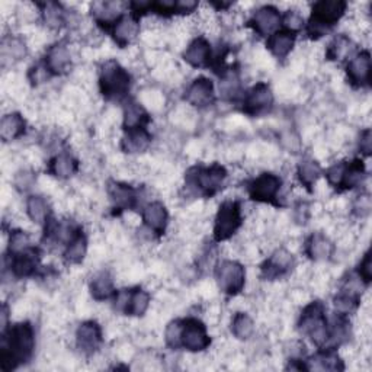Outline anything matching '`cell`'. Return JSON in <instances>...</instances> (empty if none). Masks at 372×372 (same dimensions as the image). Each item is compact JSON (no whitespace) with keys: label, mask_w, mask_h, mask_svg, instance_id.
<instances>
[{"label":"cell","mask_w":372,"mask_h":372,"mask_svg":"<svg viewBox=\"0 0 372 372\" xmlns=\"http://www.w3.org/2000/svg\"><path fill=\"white\" fill-rule=\"evenodd\" d=\"M35 349V332L30 321H22L2 332L0 345V368L12 371L27 364Z\"/></svg>","instance_id":"cell-1"},{"label":"cell","mask_w":372,"mask_h":372,"mask_svg":"<svg viewBox=\"0 0 372 372\" xmlns=\"http://www.w3.org/2000/svg\"><path fill=\"white\" fill-rule=\"evenodd\" d=\"M298 329L312 342L323 349L329 345L331 339V324L326 317V309L323 302L313 301L305 307L298 320Z\"/></svg>","instance_id":"cell-2"},{"label":"cell","mask_w":372,"mask_h":372,"mask_svg":"<svg viewBox=\"0 0 372 372\" xmlns=\"http://www.w3.org/2000/svg\"><path fill=\"white\" fill-rule=\"evenodd\" d=\"M346 8L347 4L342 0H321L314 4L307 24V35L312 39L324 37L343 18Z\"/></svg>","instance_id":"cell-3"},{"label":"cell","mask_w":372,"mask_h":372,"mask_svg":"<svg viewBox=\"0 0 372 372\" xmlns=\"http://www.w3.org/2000/svg\"><path fill=\"white\" fill-rule=\"evenodd\" d=\"M99 89L105 99L121 101L131 89V76L118 61L109 60L101 69Z\"/></svg>","instance_id":"cell-4"},{"label":"cell","mask_w":372,"mask_h":372,"mask_svg":"<svg viewBox=\"0 0 372 372\" xmlns=\"http://www.w3.org/2000/svg\"><path fill=\"white\" fill-rule=\"evenodd\" d=\"M227 179V170L222 165H211L208 167L196 166L186 173V185L195 188L204 196H212L220 191Z\"/></svg>","instance_id":"cell-5"},{"label":"cell","mask_w":372,"mask_h":372,"mask_svg":"<svg viewBox=\"0 0 372 372\" xmlns=\"http://www.w3.org/2000/svg\"><path fill=\"white\" fill-rule=\"evenodd\" d=\"M243 217L242 207L237 201H226L218 208L214 223V240L224 242L231 238L237 230L242 227Z\"/></svg>","instance_id":"cell-6"},{"label":"cell","mask_w":372,"mask_h":372,"mask_svg":"<svg viewBox=\"0 0 372 372\" xmlns=\"http://www.w3.org/2000/svg\"><path fill=\"white\" fill-rule=\"evenodd\" d=\"M215 281L220 291L234 297L245 288L246 269L237 260H223L215 268Z\"/></svg>","instance_id":"cell-7"},{"label":"cell","mask_w":372,"mask_h":372,"mask_svg":"<svg viewBox=\"0 0 372 372\" xmlns=\"http://www.w3.org/2000/svg\"><path fill=\"white\" fill-rule=\"evenodd\" d=\"M282 179L274 173H262L248 185L249 196L256 203L276 204Z\"/></svg>","instance_id":"cell-8"},{"label":"cell","mask_w":372,"mask_h":372,"mask_svg":"<svg viewBox=\"0 0 372 372\" xmlns=\"http://www.w3.org/2000/svg\"><path fill=\"white\" fill-rule=\"evenodd\" d=\"M211 345L205 324L198 319L184 320L181 346L189 352H203Z\"/></svg>","instance_id":"cell-9"},{"label":"cell","mask_w":372,"mask_h":372,"mask_svg":"<svg viewBox=\"0 0 372 372\" xmlns=\"http://www.w3.org/2000/svg\"><path fill=\"white\" fill-rule=\"evenodd\" d=\"M274 106V94L271 86L265 82L256 83L248 92L243 101V113L250 117H257L268 113Z\"/></svg>","instance_id":"cell-10"},{"label":"cell","mask_w":372,"mask_h":372,"mask_svg":"<svg viewBox=\"0 0 372 372\" xmlns=\"http://www.w3.org/2000/svg\"><path fill=\"white\" fill-rule=\"evenodd\" d=\"M103 342L102 329L98 321L87 320L83 321L76 331V345L79 351L84 355H94L99 351V347Z\"/></svg>","instance_id":"cell-11"},{"label":"cell","mask_w":372,"mask_h":372,"mask_svg":"<svg viewBox=\"0 0 372 372\" xmlns=\"http://www.w3.org/2000/svg\"><path fill=\"white\" fill-rule=\"evenodd\" d=\"M281 25V13L275 6L267 5L259 8L250 18L249 27L260 37H271Z\"/></svg>","instance_id":"cell-12"},{"label":"cell","mask_w":372,"mask_h":372,"mask_svg":"<svg viewBox=\"0 0 372 372\" xmlns=\"http://www.w3.org/2000/svg\"><path fill=\"white\" fill-rule=\"evenodd\" d=\"M346 75L354 87H368L371 82V56L361 51L351 57L346 65Z\"/></svg>","instance_id":"cell-13"},{"label":"cell","mask_w":372,"mask_h":372,"mask_svg":"<svg viewBox=\"0 0 372 372\" xmlns=\"http://www.w3.org/2000/svg\"><path fill=\"white\" fill-rule=\"evenodd\" d=\"M294 256L286 249H278L271 255V257L265 264L262 265V276L265 279L274 281L276 278L287 275L294 268Z\"/></svg>","instance_id":"cell-14"},{"label":"cell","mask_w":372,"mask_h":372,"mask_svg":"<svg viewBox=\"0 0 372 372\" xmlns=\"http://www.w3.org/2000/svg\"><path fill=\"white\" fill-rule=\"evenodd\" d=\"M185 99L188 103H191L195 108H207V106L212 105V102L215 99L212 82L204 76L196 77L188 86Z\"/></svg>","instance_id":"cell-15"},{"label":"cell","mask_w":372,"mask_h":372,"mask_svg":"<svg viewBox=\"0 0 372 372\" xmlns=\"http://www.w3.org/2000/svg\"><path fill=\"white\" fill-rule=\"evenodd\" d=\"M39 262H41L39 250L34 246H30L28 249L12 256L11 271L16 278H28L37 272V269L39 268Z\"/></svg>","instance_id":"cell-16"},{"label":"cell","mask_w":372,"mask_h":372,"mask_svg":"<svg viewBox=\"0 0 372 372\" xmlns=\"http://www.w3.org/2000/svg\"><path fill=\"white\" fill-rule=\"evenodd\" d=\"M44 65L51 76H61L68 73L72 65V56L70 51L64 42H56L51 46L46 54V61Z\"/></svg>","instance_id":"cell-17"},{"label":"cell","mask_w":372,"mask_h":372,"mask_svg":"<svg viewBox=\"0 0 372 372\" xmlns=\"http://www.w3.org/2000/svg\"><path fill=\"white\" fill-rule=\"evenodd\" d=\"M108 195L111 198L114 207L120 211L133 210L137 207L139 195L137 189L131 185L111 181L108 184Z\"/></svg>","instance_id":"cell-18"},{"label":"cell","mask_w":372,"mask_h":372,"mask_svg":"<svg viewBox=\"0 0 372 372\" xmlns=\"http://www.w3.org/2000/svg\"><path fill=\"white\" fill-rule=\"evenodd\" d=\"M111 28L114 41L121 49H125L140 34V19L134 15H124Z\"/></svg>","instance_id":"cell-19"},{"label":"cell","mask_w":372,"mask_h":372,"mask_svg":"<svg viewBox=\"0 0 372 372\" xmlns=\"http://www.w3.org/2000/svg\"><path fill=\"white\" fill-rule=\"evenodd\" d=\"M141 217H143L146 227L155 234L163 236L166 233V229L169 224V212L160 201H153L147 204L143 208Z\"/></svg>","instance_id":"cell-20"},{"label":"cell","mask_w":372,"mask_h":372,"mask_svg":"<svg viewBox=\"0 0 372 372\" xmlns=\"http://www.w3.org/2000/svg\"><path fill=\"white\" fill-rule=\"evenodd\" d=\"M125 6L128 5L124 2H95L91 6V12L99 25L109 28L124 16Z\"/></svg>","instance_id":"cell-21"},{"label":"cell","mask_w":372,"mask_h":372,"mask_svg":"<svg viewBox=\"0 0 372 372\" xmlns=\"http://www.w3.org/2000/svg\"><path fill=\"white\" fill-rule=\"evenodd\" d=\"M211 58H212L211 46L203 37L195 38L184 53V60L188 64H191L192 68H205V65L210 64Z\"/></svg>","instance_id":"cell-22"},{"label":"cell","mask_w":372,"mask_h":372,"mask_svg":"<svg viewBox=\"0 0 372 372\" xmlns=\"http://www.w3.org/2000/svg\"><path fill=\"white\" fill-rule=\"evenodd\" d=\"M151 144V134L147 128H136L125 131V136L121 140V150L127 155H140L144 153Z\"/></svg>","instance_id":"cell-23"},{"label":"cell","mask_w":372,"mask_h":372,"mask_svg":"<svg viewBox=\"0 0 372 372\" xmlns=\"http://www.w3.org/2000/svg\"><path fill=\"white\" fill-rule=\"evenodd\" d=\"M333 252H335L333 243L321 233H314L305 240V255L314 262L329 260Z\"/></svg>","instance_id":"cell-24"},{"label":"cell","mask_w":372,"mask_h":372,"mask_svg":"<svg viewBox=\"0 0 372 372\" xmlns=\"http://www.w3.org/2000/svg\"><path fill=\"white\" fill-rule=\"evenodd\" d=\"M89 291L96 301H105L114 297L117 291L114 287L113 275L108 271H101L95 274L89 282Z\"/></svg>","instance_id":"cell-25"},{"label":"cell","mask_w":372,"mask_h":372,"mask_svg":"<svg viewBox=\"0 0 372 372\" xmlns=\"http://www.w3.org/2000/svg\"><path fill=\"white\" fill-rule=\"evenodd\" d=\"M49 170L58 179H69L77 173L79 162L69 153H60L50 160Z\"/></svg>","instance_id":"cell-26"},{"label":"cell","mask_w":372,"mask_h":372,"mask_svg":"<svg viewBox=\"0 0 372 372\" xmlns=\"http://www.w3.org/2000/svg\"><path fill=\"white\" fill-rule=\"evenodd\" d=\"M295 37L297 35L294 32H290L287 30H283V31L278 30L268 38L267 46L276 58L282 60L293 51L294 44H295Z\"/></svg>","instance_id":"cell-27"},{"label":"cell","mask_w":372,"mask_h":372,"mask_svg":"<svg viewBox=\"0 0 372 372\" xmlns=\"http://www.w3.org/2000/svg\"><path fill=\"white\" fill-rule=\"evenodd\" d=\"M307 369L316 371H343L345 365L339 355L335 352V349H324L317 355L307 361Z\"/></svg>","instance_id":"cell-28"},{"label":"cell","mask_w":372,"mask_h":372,"mask_svg":"<svg viewBox=\"0 0 372 372\" xmlns=\"http://www.w3.org/2000/svg\"><path fill=\"white\" fill-rule=\"evenodd\" d=\"M27 122L19 113L8 114L0 121V137L5 143L19 139L25 133Z\"/></svg>","instance_id":"cell-29"},{"label":"cell","mask_w":372,"mask_h":372,"mask_svg":"<svg viewBox=\"0 0 372 372\" xmlns=\"http://www.w3.org/2000/svg\"><path fill=\"white\" fill-rule=\"evenodd\" d=\"M365 174L366 172H365V165L362 160L355 159L351 163H346V169L343 173L342 184L339 186V192L351 191V189L361 186V184L365 179Z\"/></svg>","instance_id":"cell-30"},{"label":"cell","mask_w":372,"mask_h":372,"mask_svg":"<svg viewBox=\"0 0 372 372\" xmlns=\"http://www.w3.org/2000/svg\"><path fill=\"white\" fill-rule=\"evenodd\" d=\"M148 121H150V117L140 103L134 101L127 103L124 109V129L125 131L136 129V128H146Z\"/></svg>","instance_id":"cell-31"},{"label":"cell","mask_w":372,"mask_h":372,"mask_svg":"<svg viewBox=\"0 0 372 372\" xmlns=\"http://www.w3.org/2000/svg\"><path fill=\"white\" fill-rule=\"evenodd\" d=\"M87 252V238L82 229L77 230V233L73 236L70 242L65 245L64 250V260L68 264H82Z\"/></svg>","instance_id":"cell-32"},{"label":"cell","mask_w":372,"mask_h":372,"mask_svg":"<svg viewBox=\"0 0 372 372\" xmlns=\"http://www.w3.org/2000/svg\"><path fill=\"white\" fill-rule=\"evenodd\" d=\"M27 212L31 222L38 226H46L51 218L49 203L39 195H31L27 200Z\"/></svg>","instance_id":"cell-33"},{"label":"cell","mask_w":372,"mask_h":372,"mask_svg":"<svg viewBox=\"0 0 372 372\" xmlns=\"http://www.w3.org/2000/svg\"><path fill=\"white\" fill-rule=\"evenodd\" d=\"M354 49L355 46L351 38H347L346 35H338L327 47L326 58L332 61H342L347 57H352Z\"/></svg>","instance_id":"cell-34"},{"label":"cell","mask_w":372,"mask_h":372,"mask_svg":"<svg viewBox=\"0 0 372 372\" xmlns=\"http://www.w3.org/2000/svg\"><path fill=\"white\" fill-rule=\"evenodd\" d=\"M321 167L320 165L313 159H305L302 160L297 167V177L304 188L312 191V188L317 184V181L321 177Z\"/></svg>","instance_id":"cell-35"},{"label":"cell","mask_w":372,"mask_h":372,"mask_svg":"<svg viewBox=\"0 0 372 372\" xmlns=\"http://www.w3.org/2000/svg\"><path fill=\"white\" fill-rule=\"evenodd\" d=\"M41 6V15L42 20L50 30H60L65 24V12L58 4L47 2L42 4Z\"/></svg>","instance_id":"cell-36"},{"label":"cell","mask_w":372,"mask_h":372,"mask_svg":"<svg viewBox=\"0 0 372 372\" xmlns=\"http://www.w3.org/2000/svg\"><path fill=\"white\" fill-rule=\"evenodd\" d=\"M148 305H150V294L143 288H134L131 290V297L125 314L133 317H141L146 314Z\"/></svg>","instance_id":"cell-37"},{"label":"cell","mask_w":372,"mask_h":372,"mask_svg":"<svg viewBox=\"0 0 372 372\" xmlns=\"http://www.w3.org/2000/svg\"><path fill=\"white\" fill-rule=\"evenodd\" d=\"M255 332V323L246 313H236L231 320V333L238 340H248Z\"/></svg>","instance_id":"cell-38"},{"label":"cell","mask_w":372,"mask_h":372,"mask_svg":"<svg viewBox=\"0 0 372 372\" xmlns=\"http://www.w3.org/2000/svg\"><path fill=\"white\" fill-rule=\"evenodd\" d=\"M27 56V44L19 37L5 38L2 42V57L4 61L9 60H20Z\"/></svg>","instance_id":"cell-39"},{"label":"cell","mask_w":372,"mask_h":372,"mask_svg":"<svg viewBox=\"0 0 372 372\" xmlns=\"http://www.w3.org/2000/svg\"><path fill=\"white\" fill-rule=\"evenodd\" d=\"M359 301H361V297H357V295H352L349 294L346 291H340L335 300H333V304H335V309L339 314L342 316H346L349 313H354L358 305H359Z\"/></svg>","instance_id":"cell-40"},{"label":"cell","mask_w":372,"mask_h":372,"mask_svg":"<svg viewBox=\"0 0 372 372\" xmlns=\"http://www.w3.org/2000/svg\"><path fill=\"white\" fill-rule=\"evenodd\" d=\"M182 329H184V320H173L166 327V345L172 349H179L181 346V338H182Z\"/></svg>","instance_id":"cell-41"},{"label":"cell","mask_w":372,"mask_h":372,"mask_svg":"<svg viewBox=\"0 0 372 372\" xmlns=\"http://www.w3.org/2000/svg\"><path fill=\"white\" fill-rule=\"evenodd\" d=\"M31 246L30 243V236L22 231V230H15L11 233L9 238V253L13 256L16 253H20L22 250H25Z\"/></svg>","instance_id":"cell-42"},{"label":"cell","mask_w":372,"mask_h":372,"mask_svg":"<svg viewBox=\"0 0 372 372\" xmlns=\"http://www.w3.org/2000/svg\"><path fill=\"white\" fill-rule=\"evenodd\" d=\"M281 24H283L287 31L297 34L304 27V18L298 11L290 9L281 16Z\"/></svg>","instance_id":"cell-43"},{"label":"cell","mask_w":372,"mask_h":372,"mask_svg":"<svg viewBox=\"0 0 372 372\" xmlns=\"http://www.w3.org/2000/svg\"><path fill=\"white\" fill-rule=\"evenodd\" d=\"M240 89V82H238V76L233 72H229L224 75L222 83H220V91L222 94L229 98L233 99L237 96V92Z\"/></svg>","instance_id":"cell-44"},{"label":"cell","mask_w":372,"mask_h":372,"mask_svg":"<svg viewBox=\"0 0 372 372\" xmlns=\"http://www.w3.org/2000/svg\"><path fill=\"white\" fill-rule=\"evenodd\" d=\"M150 12H155L162 16L178 15V0H158V2H151Z\"/></svg>","instance_id":"cell-45"},{"label":"cell","mask_w":372,"mask_h":372,"mask_svg":"<svg viewBox=\"0 0 372 372\" xmlns=\"http://www.w3.org/2000/svg\"><path fill=\"white\" fill-rule=\"evenodd\" d=\"M372 210V201H371V195L369 193H361L357 196V200L354 201L352 205V212L358 218H365L371 214Z\"/></svg>","instance_id":"cell-46"},{"label":"cell","mask_w":372,"mask_h":372,"mask_svg":"<svg viewBox=\"0 0 372 372\" xmlns=\"http://www.w3.org/2000/svg\"><path fill=\"white\" fill-rule=\"evenodd\" d=\"M345 169H346V162H339V163H335L332 167L327 169V172H326V178H327V181H329V184H331L336 191H339V186H340V184H342Z\"/></svg>","instance_id":"cell-47"},{"label":"cell","mask_w":372,"mask_h":372,"mask_svg":"<svg viewBox=\"0 0 372 372\" xmlns=\"http://www.w3.org/2000/svg\"><path fill=\"white\" fill-rule=\"evenodd\" d=\"M357 275L364 281L365 286H369V282L372 279V262H371V250H368L364 255V259L361 260V264L358 267Z\"/></svg>","instance_id":"cell-48"},{"label":"cell","mask_w":372,"mask_h":372,"mask_svg":"<svg viewBox=\"0 0 372 372\" xmlns=\"http://www.w3.org/2000/svg\"><path fill=\"white\" fill-rule=\"evenodd\" d=\"M34 173L28 172V170H22L19 173H16L15 177V186L20 191H27L34 184Z\"/></svg>","instance_id":"cell-49"},{"label":"cell","mask_w":372,"mask_h":372,"mask_svg":"<svg viewBox=\"0 0 372 372\" xmlns=\"http://www.w3.org/2000/svg\"><path fill=\"white\" fill-rule=\"evenodd\" d=\"M359 151L365 158L371 156V151H372V134H371V129L366 128L361 133V139H359Z\"/></svg>","instance_id":"cell-50"},{"label":"cell","mask_w":372,"mask_h":372,"mask_svg":"<svg viewBox=\"0 0 372 372\" xmlns=\"http://www.w3.org/2000/svg\"><path fill=\"white\" fill-rule=\"evenodd\" d=\"M198 8V2L193 0H178V15H189Z\"/></svg>","instance_id":"cell-51"},{"label":"cell","mask_w":372,"mask_h":372,"mask_svg":"<svg viewBox=\"0 0 372 372\" xmlns=\"http://www.w3.org/2000/svg\"><path fill=\"white\" fill-rule=\"evenodd\" d=\"M8 314H9V310H8V305L4 304L2 307V313H0V317H2V332H5L8 329Z\"/></svg>","instance_id":"cell-52"}]
</instances>
